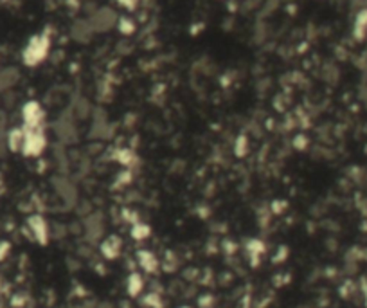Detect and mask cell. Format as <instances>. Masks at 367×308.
Instances as JSON below:
<instances>
[{"mask_svg":"<svg viewBox=\"0 0 367 308\" xmlns=\"http://www.w3.org/2000/svg\"><path fill=\"white\" fill-rule=\"evenodd\" d=\"M27 227H29V231H31V234L35 236V240L38 241V243L45 245L49 241V225H47V222H45L44 217H40V214H32V217H29Z\"/></svg>","mask_w":367,"mask_h":308,"instance_id":"277c9868","label":"cell"},{"mask_svg":"<svg viewBox=\"0 0 367 308\" xmlns=\"http://www.w3.org/2000/svg\"><path fill=\"white\" fill-rule=\"evenodd\" d=\"M151 233L150 225L148 224H141V222H137V224L131 227V236L135 238V240H144V238H148Z\"/></svg>","mask_w":367,"mask_h":308,"instance_id":"30bf717a","label":"cell"},{"mask_svg":"<svg viewBox=\"0 0 367 308\" xmlns=\"http://www.w3.org/2000/svg\"><path fill=\"white\" fill-rule=\"evenodd\" d=\"M137 260H139V265H141L146 272H155V270H157V265H158L157 258H155V254H151L150 251H139Z\"/></svg>","mask_w":367,"mask_h":308,"instance_id":"8992f818","label":"cell"},{"mask_svg":"<svg viewBox=\"0 0 367 308\" xmlns=\"http://www.w3.org/2000/svg\"><path fill=\"white\" fill-rule=\"evenodd\" d=\"M367 33V9H362V11L356 15L355 20V36L358 40H362Z\"/></svg>","mask_w":367,"mask_h":308,"instance_id":"9c48e42d","label":"cell"},{"mask_svg":"<svg viewBox=\"0 0 367 308\" xmlns=\"http://www.w3.org/2000/svg\"><path fill=\"white\" fill-rule=\"evenodd\" d=\"M101 253H103V256L107 258V260H115V258L119 256V253H121V240H119L117 236H112L108 238V240H105L103 245H101Z\"/></svg>","mask_w":367,"mask_h":308,"instance_id":"5b68a950","label":"cell"},{"mask_svg":"<svg viewBox=\"0 0 367 308\" xmlns=\"http://www.w3.org/2000/svg\"><path fill=\"white\" fill-rule=\"evenodd\" d=\"M22 142H24V128H13L8 134L6 144L11 151H20L22 150Z\"/></svg>","mask_w":367,"mask_h":308,"instance_id":"52a82bcc","label":"cell"},{"mask_svg":"<svg viewBox=\"0 0 367 308\" xmlns=\"http://www.w3.org/2000/svg\"><path fill=\"white\" fill-rule=\"evenodd\" d=\"M49 47H51V40H49L47 35L32 36L24 47V52H22L24 64L27 67H36L38 64H42L45 56L49 54Z\"/></svg>","mask_w":367,"mask_h":308,"instance_id":"6da1fadb","label":"cell"},{"mask_svg":"<svg viewBox=\"0 0 367 308\" xmlns=\"http://www.w3.org/2000/svg\"><path fill=\"white\" fill-rule=\"evenodd\" d=\"M363 297H365V306H367V289L363 290Z\"/></svg>","mask_w":367,"mask_h":308,"instance_id":"5bb4252c","label":"cell"},{"mask_svg":"<svg viewBox=\"0 0 367 308\" xmlns=\"http://www.w3.org/2000/svg\"><path fill=\"white\" fill-rule=\"evenodd\" d=\"M9 251H11V245H9L8 241H0V260L8 258Z\"/></svg>","mask_w":367,"mask_h":308,"instance_id":"7c38bea8","label":"cell"},{"mask_svg":"<svg viewBox=\"0 0 367 308\" xmlns=\"http://www.w3.org/2000/svg\"><path fill=\"white\" fill-rule=\"evenodd\" d=\"M144 289V280H142L141 274H130L126 280V290L130 296H139Z\"/></svg>","mask_w":367,"mask_h":308,"instance_id":"ba28073f","label":"cell"},{"mask_svg":"<svg viewBox=\"0 0 367 308\" xmlns=\"http://www.w3.org/2000/svg\"><path fill=\"white\" fill-rule=\"evenodd\" d=\"M240 150L243 151V155H245V151H247V139L245 137H240V141H238V146H236L238 153H240Z\"/></svg>","mask_w":367,"mask_h":308,"instance_id":"4fadbf2b","label":"cell"},{"mask_svg":"<svg viewBox=\"0 0 367 308\" xmlns=\"http://www.w3.org/2000/svg\"><path fill=\"white\" fill-rule=\"evenodd\" d=\"M47 146V137L42 128L38 130H25L24 128V142H22V153L25 157H38Z\"/></svg>","mask_w":367,"mask_h":308,"instance_id":"7a4b0ae2","label":"cell"},{"mask_svg":"<svg viewBox=\"0 0 367 308\" xmlns=\"http://www.w3.org/2000/svg\"><path fill=\"white\" fill-rule=\"evenodd\" d=\"M119 29H121L122 35H131V33L135 31V25L130 18H121V22H119Z\"/></svg>","mask_w":367,"mask_h":308,"instance_id":"8fae6325","label":"cell"},{"mask_svg":"<svg viewBox=\"0 0 367 308\" xmlns=\"http://www.w3.org/2000/svg\"><path fill=\"white\" fill-rule=\"evenodd\" d=\"M44 108L40 107V103L27 101L22 108V119H24L25 130H38L44 122Z\"/></svg>","mask_w":367,"mask_h":308,"instance_id":"3957f363","label":"cell"}]
</instances>
